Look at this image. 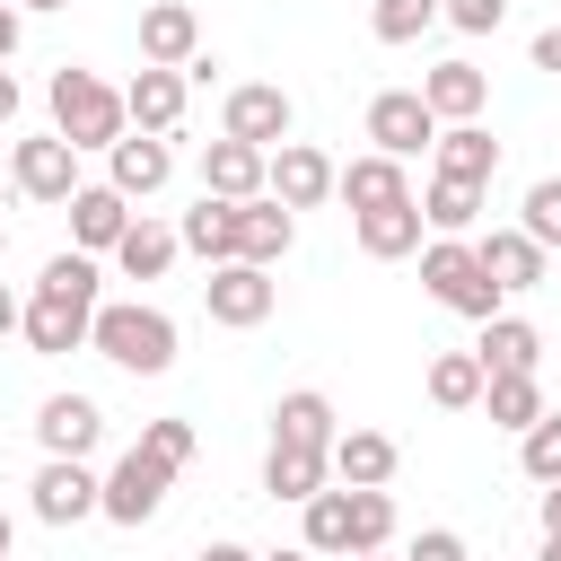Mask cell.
<instances>
[{
  "label": "cell",
  "mask_w": 561,
  "mask_h": 561,
  "mask_svg": "<svg viewBox=\"0 0 561 561\" xmlns=\"http://www.w3.org/2000/svg\"><path fill=\"white\" fill-rule=\"evenodd\" d=\"M96 254H53L44 272H35V298H26V316H18V333H26V351L35 359H61V351H79L88 342V324H96Z\"/></svg>",
  "instance_id": "cell-1"
},
{
  "label": "cell",
  "mask_w": 561,
  "mask_h": 561,
  "mask_svg": "<svg viewBox=\"0 0 561 561\" xmlns=\"http://www.w3.org/2000/svg\"><path fill=\"white\" fill-rule=\"evenodd\" d=\"M88 351H105L131 377H167L175 368V316L167 307H140V298H105L96 324H88Z\"/></svg>",
  "instance_id": "cell-2"
},
{
  "label": "cell",
  "mask_w": 561,
  "mask_h": 561,
  "mask_svg": "<svg viewBox=\"0 0 561 561\" xmlns=\"http://www.w3.org/2000/svg\"><path fill=\"white\" fill-rule=\"evenodd\" d=\"M53 131L70 149H114L131 123H123V88H105L96 70H53Z\"/></svg>",
  "instance_id": "cell-3"
},
{
  "label": "cell",
  "mask_w": 561,
  "mask_h": 561,
  "mask_svg": "<svg viewBox=\"0 0 561 561\" xmlns=\"http://www.w3.org/2000/svg\"><path fill=\"white\" fill-rule=\"evenodd\" d=\"M421 289H430L447 316H473V324L500 316V280L482 272L473 237H438V245H421Z\"/></svg>",
  "instance_id": "cell-4"
},
{
  "label": "cell",
  "mask_w": 561,
  "mask_h": 561,
  "mask_svg": "<svg viewBox=\"0 0 561 561\" xmlns=\"http://www.w3.org/2000/svg\"><path fill=\"white\" fill-rule=\"evenodd\" d=\"M289 123H298V105H289V88H272V79H245V88H228V105H219V140H245V149H280L289 140Z\"/></svg>",
  "instance_id": "cell-5"
},
{
  "label": "cell",
  "mask_w": 561,
  "mask_h": 561,
  "mask_svg": "<svg viewBox=\"0 0 561 561\" xmlns=\"http://www.w3.org/2000/svg\"><path fill=\"white\" fill-rule=\"evenodd\" d=\"M272 298H280V280H272L263 263H210V280H202V307H210V324H228V333H254V324L272 316Z\"/></svg>",
  "instance_id": "cell-6"
},
{
  "label": "cell",
  "mask_w": 561,
  "mask_h": 561,
  "mask_svg": "<svg viewBox=\"0 0 561 561\" xmlns=\"http://www.w3.org/2000/svg\"><path fill=\"white\" fill-rule=\"evenodd\" d=\"M167 482H175V473H167L158 456L123 447V465H114V473L96 482V508H105L114 526H149V517H158V500H167Z\"/></svg>",
  "instance_id": "cell-7"
},
{
  "label": "cell",
  "mask_w": 561,
  "mask_h": 561,
  "mask_svg": "<svg viewBox=\"0 0 561 561\" xmlns=\"http://www.w3.org/2000/svg\"><path fill=\"white\" fill-rule=\"evenodd\" d=\"M368 140H377V158H421L438 140V114L421 105V88H386V96H368Z\"/></svg>",
  "instance_id": "cell-8"
},
{
  "label": "cell",
  "mask_w": 561,
  "mask_h": 561,
  "mask_svg": "<svg viewBox=\"0 0 561 561\" xmlns=\"http://www.w3.org/2000/svg\"><path fill=\"white\" fill-rule=\"evenodd\" d=\"M9 175H18V193H26V202H61V210H70V193H79V149H70L61 131H44V140H18Z\"/></svg>",
  "instance_id": "cell-9"
},
{
  "label": "cell",
  "mask_w": 561,
  "mask_h": 561,
  "mask_svg": "<svg viewBox=\"0 0 561 561\" xmlns=\"http://www.w3.org/2000/svg\"><path fill=\"white\" fill-rule=\"evenodd\" d=\"M263 193H272L280 210H316V202L333 193V158H324L316 140H280L272 167H263Z\"/></svg>",
  "instance_id": "cell-10"
},
{
  "label": "cell",
  "mask_w": 561,
  "mask_h": 561,
  "mask_svg": "<svg viewBox=\"0 0 561 561\" xmlns=\"http://www.w3.org/2000/svg\"><path fill=\"white\" fill-rule=\"evenodd\" d=\"M184 96H193V79H184V70H149V61H140V79L123 88V123H131V131H149V140H167V131L184 123Z\"/></svg>",
  "instance_id": "cell-11"
},
{
  "label": "cell",
  "mask_w": 561,
  "mask_h": 561,
  "mask_svg": "<svg viewBox=\"0 0 561 561\" xmlns=\"http://www.w3.org/2000/svg\"><path fill=\"white\" fill-rule=\"evenodd\" d=\"M26 491H35V517H44V526H79V517H96V473H88L79 456H44V473H35Z\"/></svg>",
  "instance_id": "cell-12"
},
{
  "label": "cell",
  "mask_w": 561,
  "mask_h": 561,
  "mask_svg": "<svg viewBox=\"0 0 561 561\" xmlns=\"http://www.w3.org/2000/svg\"><path fill=\"white\" fill-rule=\"evenodd\" d=\"M193 53H202V18L184 0H149L140 9V61L149 70H184Z\"/></svg>",
  "instance_id": "cell-13"
},
{
  "label": "cell",
  "mask_w": 561,
  "mask_h": 561,
  "mask_svg": "<svg viewBox=\"0 0 561 561\" xmlns=\"http://www.w3.org/2000/svg\"><path fill=\"white\" fill-rule=\"evenodd\" d=\"M35 438H44V456H79V465H88V447L105 438V412H96L88 394H44Z\"/></svg>",
  "instance_id": "cell-14"
},
{
  "label": "cell",
  "mask_w": 561,
  "mask_h": 561,
  "mask_svg": "<svg viewBox=\"0 0 561 561\" xmlns=\"http://www.w3.org/2000/svg\"><path fill=\"white\" fill-rule=\"evenodd\" d=\"M324 465L342 473V491H386L403 456H394V438H386V430H342V438L324 447Z\"/></svg>",
  "instance_id": "cell-15"
},
{
  "label": "cell",
  "mask_w": 561,
  "mask_h": 561,
  "mask_svg": "<svg viewBox=\"0 0 561 561\" xmlns=\"http://www.w3.org/2000/svg\"><path fill=\"white\" fill-rule=\"evenodd\" d=\"M123 228H131V202H123L114 184H79V193H70V237H79V254H114Z\"/></svg>",
  "instance_id": "cell-16"
},
{
  "label": "cell",
  "mask_w": 561,
  "mask_h": 561,
  "mask_svg": "<svg viewBox=\"0 0 561 561\" xmlns=\"http://www.w3.org/2000/svg\"><path fill=\"white\" fill-rule=\"evenodd\" d=\"M105 158H114V175H105V184H114L123 202H140V193H158V184L175 175V149H167V140H149V131H123Z\"/></svg>",
  "instance_id": "cell-17"
},
{
  "label": "cell",
  "mask_w": 561,
  "mask_h": 561,
  "mask_svg": "<svg viewBox=\"0 0 561 561\" xmlns=\"http://www.w3.org/2000/svg\"><path fill=\"white\" fill-rule=\"evenodd\" d=\"M263 167H272L263 149L210 140V149H202V193H210V202H254V193H263Z\"/></svg>",
  "instance_id": "cell-18"
},
{
  "label": "cell",
  "mask_w": 561,
  "mask_h": 561,
  "mask_svg": "<svg viewBox=\"0 0 561 561\" xmlns=\"http://www.w3.org/2000/svg\"><path fill=\"white\" fill-rule=\"evenodd\" d=\"M289 237H298V219L272 202V193H254V202H237V263H280L289 254Z\"/></svg>",
  "instance_id": "cell-19"
},
{
  "label": "cell",
  "mask_w": 561,
  "mask_h": 561,
  "mask_svg": "<svg viewBox=\"0 0 561 561\" xmlns=\"http://www.w3.org/2000/svg\"><path fill=\"white\" fill-rule=\"evenodd\" d=\"M473 254H482V272L500 280V298H508V289H543V245H535L526 228H491V237H473Z\"/></svg>",
  "instance_id": "cell-20"
},
{
  "label": "cell",
  "mask_w": 561,
  "mask_h": 561,
  "mask_svg": "<svg viewBox=\"0 0 561 561\" xmlns=\"http://www.w3.org/2000/svg\"><path fill=\"white\" fill-rule=\"evenodd\" d=\"M473 359H482V377H535L543 333H535L526 316H491V324H482V342H473Z\"/></svg>",
  "instance_id": "cell-21"
},
{
  "label": "cell",
  "mask_w": 561,
  "mask_h": 561,
  "mask_svg": "<svg viewBox=\"0 0 561 561\" xmlns=\"http://www.w3.org/2000/svg\"><path fill=\"white\" fill-rule=\"evenodd\" d=\"M430 149H438V175H447V184H491V175H500V140H491L482 123H447Z\"/></svg>",
  "instance_id": "cell-22"
},
{
  "label": "cell",
  "mask_w": 561,
  "mask_h": 561,
  "mask_svg": "<svg viewBox=\"0 0 561 561\" xmlns=\"http://www.w3.org/2000/svg\"><path fill=\"white\" fill-rule=\"evenodd\" d=\"M333 193L351 202V210H386V202H412V184H403V158H351V167H333Z\"/></svg>",
  "instance_id": "cell-23"
},
{
  "label": "cell",
  "mask_w": 561,
  "mask_h": 561,
  "mask_svg": "<svg viewBox=\"0 0 561 561\" xmlns=\"http://www.w3.org/2000/svg\"><path fill=\"white\" fill-rule=\"evenodd\" d=\"M482 96H491V79H482L473 61H438V70L421 79V105H430L438 123H473V114H482Z\"/></svg>",
  "instance_id": "cell-24"
},
{
  "label": "cell",
  "mask_w": 561,
  "mask_h": 561,
  "mask_svg": "<svg viewBox=\"0 0 561 561\" xmlns=\"http://www.w3.org/2000/svg\"><path fill=\"white\" fill-rule=\"evenodd\" d=\"M272 438H280V447H333L342 430H333V403H324L316 386H298V394L272 403Z\"/></svg>",
  "instance_id": "cell-25"
},
{
  "label": "cell",
  "mask_w": 561,
  "mask_h": 561,
  "mask_svg": "<svg viewBox=\"0 0 561 561\" xmlns=\"http://www.w3.org/2000/svg\"><path fill=\"white\" fill-rule=\"evenodd\" d=\"M324 473H333L324 447H280V438H272V456H263V491H272V500H298V508L324 491Z\"/></svg>",
  "instance_id": "cell-26"
},
{
  "label": "cell",
  "mask_w": 561,
  "mask_h": 561,
  "mask_svg": "<svg viewBox=\"0 0 561 561\" xmlns=\"http://www.w3.org/2000/svg\"><path fill=\"white\" fill-rule=\"evenodd\" d=\"M175 245H193L202 263H237V202H193L184 210V228H175Z\"/></svg>",
  "instance_id": "cell-27"
},
{
  "label": "cell",
  "mask_w": 561,
  "mask_h": 561,
  "mask_svg": "<svg viewBox=\"0 0 561 561\" xmlns=\"http://www.w3.org/2000/svg\"><path fill=\"white\" fill-rule=\"evenodd\" d=\"M412 245H421V202H386V210H359V254L394 263V254H412Z\"/></svg>",
  "instance_id": "cell-28"
},
{
  "label": "cell",
  "mask_w": 561,
  "mask_h": 561,
  "mask_svg": "<svg viewBox=\"0 0 561 561\" xmlns=\"http://www.w3.org/2000/svg\"><path fill=\"white\" fill-rule=\"evenodd\" d=\"M482 412H491V430H517V438H526L552 403H543L535 377H482Z\"/></svg>",
  "instance_id": "cell-29"
},
{
  "label": "cell",
  "mask_w": 561,
  "mask_h": 561,
  "mask_svg": "<svg viewBox=\"0 0 561 561\" xmlns=\"http://www.w3.org/2000/svg\"><path fill=\"white\" fill-rule=\"evenodd\" d=\"M473 219H482V184H447V175H430V193H421V228L465 237Z\"/></svg>",
  "instance_id": "cell-30"
},
{
  "label": "cell",
  "mask_w": 561,
  "mask_h": 561,
  "mask_svg": "<svg viewBox=\"0 0 561 561\" xmlns=\"http://www.w3.org/2000/svg\"><path fill=\"white\" fill-rule=\"evenodd\" d=\"M114 263H123V280H158V272L175 263V228L131 219V228H123V245H114Z\"/></svg>",
  "instance_id": "cell-31"
},
{
  "label": "cell",
  "mask_w": 561,
  "mask_h": 561,
  "mask_svg": "<svg viewBox=\"0 0 561 561\" xmlns=\"http://www.w3.org/2000/svg\"><path fill=\"white\" fill-rule=\"evenodd\" d=\"M430 403L438 412H473L482 403V359L473 351H438L430 359Z\"/></svg>",
  "instance_id": "cell-32"
},
{
  "label": "cell",
  "mask_w": 561,
  "mask_h": 561,
  "mask_svg": "<svg viewBox=\"0 0 561 561\" xmlns=\"http://www.w3.org/2000/svg\"><path fill=\"white\" fill-rule=\"evenodd\" d=\"M386 543H394V491H351V552H386Z\"/></svg>",
  "instance_id": "cell-33"
},
{
  "label": "cell",
  "mask_w": 561,
  "mask_h": 561,
  "mask_svg": "<svg viewBox=\"0 0 561 561\" xmlns=\"http://www.w3.org/2000/svg\"><path fill=\"white\" fill-rule=\"evenodd\" d=\"M307 552H351V491L307 500Z\"/></svg>",
  "instance_id": "cell-34"
},
{
  "label": "cell",
  "mask_w": 561,
  "mask_h": 561,
  "mask_svg": "<svg viewBox=\"0 0 561 561\" xmlns=\"http://www.w3.org/2000/svg\"><path fill=\"white\" fill-rule=\"evenodd\" d=\"M438 26V0H377L368 9V35L377 44H412V35H430Z\"/></svg>",
  "instance_id": "cell-35"
},
{
  "label": "cell",
  "mask_w": 561,
  "mask_h": 561,
  "mask_svg": "<svg viewBox=\"0 0 561 561\" xmlns=\"http://www.w3.org/2000/svg\"><path fill=\"white\" fill-rule=\"evenodd\" d=\"M517 465H526V482H543V491L561 482V412H543V421L517 438Z\"/></svg>",
  "instance_id": "cell-36"
},
{
  "label": "cell",
  "mask_w": 561,
  "mask_h": 561,
  "mask_svg": "<svg viewBox=\"0 0 561 561\" xmlns=\"http://www.w3.org/2000/svg\"><path fill=\"white\" fill-rule=\"evenodd\" d=\"M140 456H158L167 473H184V465H193V421H184V412L149 421V430H140Z\"/></svg>",
  "instance_id": "cell-37"
},
{
  "label": "cell",
  "mask_w": 561,
  "mask_h": 561,
  "mask_svg": "<svg viewBox=\"0 0 561 561\" xmlns=\"http://www.w3.org/2000/svg\"><path fill=\"white\" fill-rule=\"evenodd\" d=\"M517 228H526L535 245H561V175L526 184V210H517Z\"/></svg>",
  "instance_id": "cell-38"
},
{
  "label": "cell",
  "mask_w": 561,
  "mask_h": 561,
  "mask_svg": "<svg viewBox=\"0 0 561 561\" xmlns=\"http://www.w3.org/2000/svg\"><path fill=\"white\" fill-rule=\"evenodd\" d=\"M438 18H447V26H465V35H491V26L508 18V0H438Z\"/></svg>",
  "instance_id": "cell-39"
},
{
  "label": "cell",
  "mask_w": 561,
  "mask_h": 561,
  "mask_svg": "<svg viewBox=\"0 0 561 561\" xmlns=\"http://www.w3.org/2000/svg\"><path fill=\"white\" fill-rule=\"evenodd\" d=\"M403 561H465V535L430 526V535H412V543H403Z\"/></svg>",
  "instance_id": "cell-40"
},
{
  "label": "cell",
  "mask_w": 561,
  "mask_h": 561,
  "mask_svg": "<svg viewBox=\"0 0 561 561\" xmlns=\"http://www.w3.org/2000/svg\"><path fill=\"white\" fill-rule=\"evenodd\" d=\"M535 70H561V26H543V35H535Z\"/></svg>",
  "instance_id": "cell-41"
},
{
  "label": "cell",
  "mask_w": 561,
  "mask_h": 561,
  "mask_svg": "<svg viewBox=\"0 0 561 561\" xmlns=\"http://www.w3.org/2000/svg\"><path fill=\"white\" fill-rule=\"evenodd\" d=\"M18 316H26V298H18L9 280H0V333H18Z\"/></svg>",
  "instance_id": "cell-42"
},
{
  "label": "cell",
  "mask_w": 561,
  "mask_h": 561,
  "mask_svg": "<svg viewBox=\"0 0 561 561\" xmlns=\"http://www.w3.org/2000/svg\"><path fill=\"white\" fill-rule=\"evenodd\" d=\"M202 561H263V552H245V543H202Z\"/></svg>",
  "instance_id": "cell-43"
},
{
  "label": "cell",
  "mask_w": 561,
  "mask_h": 561,
  "mask_svg": "<svg viewBox=\"0 0 561 561\" xmlns=\"http://www.w3.org/2000/svg\"><path fill=\"white\" fill-rule=\"evenodd\" d=\"M9 53H18V9L0 0V61H9Z\"/></svg>",
  "instance_id": "cell-44"
},
{
  "label": "cell",
  "mask_w": 561,
  "mask_h": 561,
  "mask_svg": "<svg viewBox=\"0 0 561 561\" xmlns=\"http://www.w3.org/2000/svg\"><path fill=\"white\" fill-rule=\"evenodd\" d=\"M0 123H18V79L0 70Z\"/></svg>",
  "instance_id": "cell-45"
},
{
  "label": "cell",
  "mask_w": 561,
  "mask_h": 561,
  "mask_svg": "<svg viewBox=\"0 0 561 561\" xmlns=\"http://www.w3.org/2000/svg\"><path fill=\"white\" fill-rule=\"evenodd\" d=\"M543 535H561V482L543 491Z\"/></svg>",
  "instance_id": "cell-46"
},
{
  "label": "cell",
  "mask_w": 561,
  "mask_h": 561,
  "mask_svg": "<svg viewBox=\"0 0 561 561\" xmlns=\"http://www.w3.org/2000/svg\"><path fill=\"white\" fill-rule=\"evenodd\" d=\"M263 561H316V552H307V543H298V552H263Z\"/></svg>",
  "instance_id": "cell-47"
},
{
  "label": "cell",
  "mask_w": 561,
  "mask_h": 561,
  "mask_svg": "<svg viewBox=\"0 0 561 561\" xmlns=\"http://www.w3.org/2000/svg\"><path fill=\"white\" fill-rule=\"evenodd\" d=\"M9 535H18V526H9V508H0V561H9Z\"/></svg>",
  "instance_id": "cell-48"
},
{
  "label": "cell",
  "mask_w": 561,
  "mask_h": 561,
  "mask_svg": "<svg viewBox=\"0 0 561 561\" xmlns=\"http://www.w3.org/2000/svg\"><path fill=\"white\" fill-rule=\"evenodd\" d=\"M9 9H70V0H9Z\"/></svg>",
  "instance_id": "cell-49"
},
{
  "label": "cell",
  "mask_w": 561,
  "mask_h": 561,
  "mask_svg": "<svg viewBox=\"0 0 561 561\" xmlns=\"http://www.w3.org/2000/svg\"><path fill=\"white\" fill-rule=\"evenodd\" d=\"M543 561H561V535H543Z\"/></svg>",
  "instance_id": "cell-50"
},
{
  "label": "cell",
  "mask_w": 561,
  "mask_h": 561,
  "mask_svg": "<svg viewBox=\"0 0 561 561\" xmlns=\"http://www.w3.org/2000/svg\"><path fill=\"white\" fill-rule=\"evenodd\" d=\"M351 561H386V552H351Z\"/></svg>",
  "instance_id": "cell-51"
},
{
  "label": "cell",
  "mask_w": 561,
  "mask_h": 561,
  "mask_svg": "<svg viewBox=\"0 0 561 561\" xmlns=\"http://www.w3.org/2000/svg\"><path fill=\"white\" fill-rule=\"evenodd\" d=\"M0 245H9V228H0Z\"/></svg>",
  "instance_id": "cell-52"
}]
</instances>
